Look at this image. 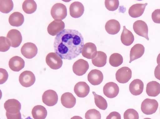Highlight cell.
Here are the masks:
<instances>
[{
    "label": "cell",
    "mask_w": 160,
    "mask_h": 119,
    "mask_svg": "<svg viewBox=\"0 0 160 119\" xmlns=\"http://www.w3.org/2000/svg\"><path fill=\"white\" fill-rule=\"evenodd\" d=\"M84 44L83 37L79 31L64 29L55 37L53 47L61 59L71 60L81 53Z\"/></svg>",
    "instance_id": "obj_1"
},
{
    "label": "cell",
    "mask_w": 160,
    "mask_h": 119,
    "mask_svg": "<svg viewBox=\"0 0 160 119\" xmlns=\"http://www.w3.org/2000/svg\"><path fill=\"white\" fill-rule=\"evenodd\" d=\"M158 104L157 100L154 99L146 98L142 102L141 110L146 115H151L157 111Z\"/></svg>",
    "instance_id": "obj_2"
},
{
    "label": "cell",
    "mask_w": 160,
    "mask_h": 119,
    "mask_svg": "<svg viewBox=\"0 0 160 119\" xmlns=\"http://www.w3.org/2000/svg\"><path fill=\"white\" fill-rule=\"evenodd\" d=\"M51 14L55 20L64 19L67 14L66 6L62 3H58L55 4L51 9Z\"/></svg>",
    "instance_id": "obj_3"
},
{
    "label": "cell",
    "mask_w": 160,
    "mask_h": 119,
    "mask_svg": "<svg viewBox=\"0 0 160 119\" xmlns=\"http://www.w3.org/2000/svg\"><path fill=\"white\" fill-rule=\"evenodd\" d=\"M46 62L47 65L53 69H60L63 64L61 58L54 52H50L47 55Z\"/></svg>",
    "instance_id": "obj_4"
},
{
    "label": "cell",
    "mask_w": 160,
    "mask_h": 119,
    "mask_svg": "<svg viewBox=\"0 0 160 119\" xmlns=\"http://www.w3.org/2000/svg\"><path fill=\"white\" fill-rule=\"evenodd\" d=\"M6 38L9 42L11 46L14 48L18 47L22 40V37L20 32L15 29L11 30L8 32Z\"/></svg>",
    "instance_id": "obj_5"
},
{
    "label": "cell",
    "mask_w": 160,
    "mask_h": 119,
    "mask_svg": "<svg viewBox=\"0 0 160 119\" xmlns=\"http://www.w3.org/2000/svg\"><path fill=\"white\" fill-rule=\"evenodd\" d=\"M19 80L23 87H28L32 86L35 81V77L33 73L30 71L26 70L20 75Z\"/></svg>",
    "instance_id": "obj_6"
},
{
    "label": "cell",
    "mask_w": 160,
    "mask_h": 119,
    "mask_svg": "<svg viewBox=\"0 0 160 119\" xmlns=\"http://www.w3.org/2000/svg\"><path fill=\"white\" fill-rule=\"evenodd\" d=\"M132 72L131 69L127 67H123L116 72L115 76L117 80L119 83H125L131 79Z\"/></svg>",
    "instance_id": "obj_7"
},
{
    "label": "cell",
    "mask_w": 160,
    "mask_h": 119,
    "mask_svg": "<svg viewBox=\"0 0 160 119\" xmlns=\"http://www.w3.org/2000/svg\"><path fill=\"white\" fill-rule=\"evenodd\" d=\"M21 51L26 58L31 59L34 57L38 53V48L36 45L32 42L25 43L22 47Z\"/></svg>",
    "instance_id": "obj_8"
},
{
    "label": "cell",
    "mask_w": 160,
    "mask_h": 119,
    "mask_svg": "<svg viewBox=\"0 0 160 119\" xmlns=\"http://www.w3.org/2000/svg\"><path fill=\"white\" fill-rule=\"evenodd\" d=\"M133 28L135 33L138 35L149 40L148 36V28L147 24L141 20H138L133 23Z\"/></svg>",
    "instance_id": "obj_9"
},
{
    "label": "cell",
    "mask_w": 160,
    "mask_h": 119,
    "mask_svg": "<svg viewBox=\"0 0 160 119\" xmlns=\"http://www.w3.org/2000/svg\"><path fill=\"white\" fill-rule=\"evenodd\" d=\"M58 95L56 92L51 89L44 92L42 97L43 103L48 106L55 105L58 102Z\"/></svg>",
    "instance_id": "obj_10"
},
{
    "label": "cell",
    "mask_w": 160,
    "mask_h": 119,
    "mask_svg": "<svg viewBox=\"0 0 160 119\" xmlns=\"http://www.w3.org/2000/svg\"><path fill=\"white\" fill-rule=\"evenodd\" d=\"M89 68L88 62L82 59H80L75 61L72 66L73 73L79 76L85 74Z\"/></svg>",
    "instance_id": "obj_11"
},
{
    "label": "cell",
    "mask_w": 160,
    "mask_h": 119,
    "mask_svg": "<svg viewBox=\"0 0 160 119\" xmlns=\"http://www.w3.org/2000/svg\"><path fill=\"white\" fill-rule=\"evenodd\" d=\"M64 23L60 20H55L51 22L47 27L48 33L51 35H57L64 30Z\"/></svg>",
    "instance_id": "obj_12"
},
{
    "label": "cell",
    "mask_w": 160,
    "mask_h": 119,
    "mask_svg": "<svg viewBox=\"0 0 160 119\" xmlns=\"http://www.w3.org/2000/svg\"><path fill=\"white\" fill-rule=\"evenodd\" d=\"M119 92L118 85L113 82L106 83L103 87V93L104 95L109 98H113L116 97Z\"/></svg>",
    "instance_id": "obj_13"
},
{
    "label": "cell",
    "mask_w": 160,
    "mask_h": 119,
    "mask_svg": "<svg viewBox=\"0 0 160 119\" xmlns=\"http://www.w3.org/2000/svg\"><path fill=\"white\" fill-rule=\"evenodd\" d=\"M6 112L11 114H16L20 112L21 104L18 100L14 99L7 100L4 104Z\"/></svg>",
    "instance_id": "obj_14"
},
{
    "label": "cell",
    "mask_w": 160,
    "mask_h": 119,
    "mask_svg": "<svg viewBox=\"0 0 160 119\" xmlns=\"http://www.w3.org/2000/svg\"><path fill=\"white\" fill-rule=\"evenodd\" d=\"M97 52V47L95 44L92 43L88 42L83 45L82 54L85 58L92 59L95 56Z\"/></svg>",
    "instance_id": "obj_15"
},
{
    "label": "cell",
    "mask_w": 160,
    "mask_h": 119,
    "mask_svg": "<svg viewBox=\"0 0 160 119\" xmlns=\"http://www.w3.org/2000/svg\"><path fill=\"white\" fill-rule=\"evenodd\" d=\"M103 79L102 72L97 69L91 70L88 75V80L92 85H97L100 84Z\"/></svg>",
    "instance_id": "obj_16"
},
{
    "label": "cell",
    "mask_w": 160,
    "mask_h": 119,
    "mask_svg": "<svg viewBox=\"0 0 160 119\" xmlns=\"http://www.w3.org/2000/svg\"><path fill=\"white\" fill-rule=\"evenodd\" d=\"M84 8L83 5L79 2H74L72 3L69 7L70 16L74 18L81 17L83 14Z\"/></svg>",
    "instance_id": "obj_17"
},
{
    "label": "cell",
    "mask_w": 160,
    "mask_h": 119,
    "mask_svg": "<svg viewBox=\"0 0 160 119\" xmlns=\"http://www.w3.org/2000/svg\"><path fill=\"white\" fill-rule=\"evenodd\" d=\"M74 91L78 97L83 98L86 97L89 94L90 88L85 82H79L75 85Z\"/></svg>",
    "instance_id": "obj_18"
},
{
    "label": "cell",
    "mask_w": 160,
    "mask_h": 119,
    "mask_svg": "<svg viewBox=\"0 0 160 119\" xmlns=\"http://www.w3.org/2000/svg\"><path fill=\"white\" fill-rule=\"evenodd\" d=\"M9 66L12 71L18 72L24 68L25 62L21 57L15 56L11 58L9 61Z\"/></svg>",
    "instance_id": "obj_19"
},
{
    "label": "cell",
    "mask_w": 160,
    "mask_h": 119,
    "mask_svg": "<svg viewBox=\"0 0 160 119\" xmlns=\"http://www.w3.org/2000/svg\"><path fill=\"white\" fill-rule=\"evenodd\" d=\"M148 3H137L130 7L128 10L129 15L132 17L137 18L141 16L143 13Z\"/></svg>",
    "instance_id": "obj_20"
},
{
    "label": "cell",
    "mask_w": 160,
    "mask_h": 119,
    "mask_svg": "<svg viewBox=\"0 0 160 119\" xmlns=\"http://www.w3.org/2000/svg\"><path fill=\"white\" fill-rule=\"evenodd\" d=\"M144 51L145 48L142 45L137 44L134 45L130 51L129 63H130L133 61L140 58L143 55Z\"/></svg>",
    "instance_id": "obj_21"
},
{
    "label": "cell",
    "mask_w": 160,
    "mask_h": 119,
    "mask_svg": "<svg viewBox=\"0 0 160 119\" xmlns=\"http://www.w3.org/2000/svg\"><path fill=\"white\" fill-rule=\"evenodd\" d=\"M143 88L144 84L142 81L136 79L133 80L130 84L129 90L132 94L137 96L142 93Z\"/></svg>",
    "instance_id": "obj_22"
},
{
    "label": "cell",
    "mask_w": 160,
    "mask_h": 119,
    "mask_svg": "<svg viewBox=\"0 0 160 119\" xmlns=\"http://www.w3.org/2000/svg\"><path fill=\"white\" fill-rule=\"evenodd\" d=\"M61 102L65 107L70 108L73 107L76 104V99L73 95L69 92L63 94L61 98Z\"/></svg>",
    "instance_id": "obj_23"
},
{
    "label": "cell",
    "mask_w": 160,
    "mask_h": 119,
    "mask_svg": "<svg viewBox=\"0 0 160 119\" xmlns=\"http://www.w3.org/2000/svg\"><path fill=\"white\" fill-rule=\"evenodd\" d=\"M147 95L150 97H155L160 93V84L156 81H151L148 83L146 88Z\"/></svg>",
    "instance_id": "obj_24"
},
{
    "label": "cell",
    "mask_w": 160,
    "mask_h": 119,
    "mask_svg": "<svg viewBox=\"0 0 160 119\" xmlns=\"http://www.w3.org/2000/svg\"><path fill=\"white\" fill-rule=\"evenodd\" d=\"M119 22L115 19L108 21L105 25V29L106 31L109 34L115 35L118 33L120 29Z\"/></svg>",
    "instance_id": "obj_25"
},
{
    "label": "cell",
    "mask_w": 160,
    "mask_h": 119,
    "mask_svg": "<svg viewBox=\"0 0 160 119\" xmlns=\"http://www.w3.org/2000/svg\"><path fill=\"white\" fill-rule=\"evenodd\" d=\"M8 21L11 26L18 27L21 26L23 23L24 17L20 12H14L9 16Z\"/></svg>",
    "instance_id": "obj_26"
},
{
    "label": "cell",
    "mask_w": 160,
    "mask_h": 119,
    "mask_svg": "<svg viewBox=\"0 0 160 119\" xmlns=\"http://www.w3.org/2000/svg\"><path fill=\"white\" fill-rule=\"evenodd\" d=\"M134 40V36L132 33L127 29L125 26H123L121 36V40L122 43L126 46H129L133 43Z\"/></svg>",
    "instance_id": "obj_27"
},
{
    "label": "cell",
    "mask_w": 160,
    "mask_h": 119,
    "mask_svg": "<svg viewBox=\"0 0 160 119\" xmlns=\"http://www.w3.org/2000/svg\"><path fill=\"white\" fill-rule=\"evenodd\" d=\"M106 54L102 51H98L95 56L92 59L93 64L95 66L101 67L104 66L107 63Z\"/></svg>",
    "instance_id": "obj_28"
},
{
    "label": "cell",
    "mask_w": 160,
    "mask_h": 119,
    "mask_svg": "<svg viewBox=\"0 0 160 119\" xmlns=\"http://www.w3.org/2000/svg\"><path fill=\"white\" fill-rule=\"evenodd\" d=\"M32 114L34 119H45L47 117V112L44 107L38 105L33 108Z\"/></svg>",
    "instance_id": "obj_29"
},
{
    "label": "cell",
    "mask_w": 160,
    "mask_h": 119,
    "mask_svg": "<svg viewBox=\"0 0 160 119\" xmlns=\"http://www.w3.org/2000/svg\"><path fill=\"white\" fill-rule=\"evenodd\" d=\"M37 5L33 0H26L24 1L22 4V8L26 13L31 14L36 11Z\"/></svg>",
    "instance_id": "obj_30"
},
{
    "label": "cell",
    "mask_w": 160,
    "mask_h": 119,
    "mask_svg": "<svg viewBox=\"0 0 160 119\" xmlns=\"http://www.w3.org/2000/svg\"><path fill=\"white\" fill-rule=\"evenodd\" d=\"M92 93L94 96V102L96 106L100 109L106 110L108 107L106 99L102 96L97 94L94 92H92Z\"/></svg>",
    "instance_id": "obj_31"
},
{
    "label": "cell",
    "mask_w": 160,
    "mask_h": 119,
    "mask_svg": "<svg viewBox=\"0 0 160 119\" xmlns=\"http://www.w3.org/2000/svg\"><path fill=\"white\" fill-rule=\"evenodd\" d=\"M13 3L11 0H0V11L4 13H8L13 9Z\"/></svg>",
    "instance_id": "obj_32"
},
{
    "label": "cell",
    "mask_w": 160,
    "mask_h": 119,
    "mask_svg": "<svg viewBox=\"0 0 160 119\" xmlns=\"http://www.w3.org/2000/svg\"><path fill=\"white\" fill-rule=\"evenodd\" d=\"M123 58L121 55L118 53H114L110 56L109 59L110 64L114 67H118L123 63Z\"/></svg>",
    "instance_id": "obj_33"
},
{
    "label": "cell",
    "mask_w": 160,
    "mask_h": 119,
    "mask_svg": "<svg viewBox=\"0 0 160 119\" xmlns=\"http://www.w3.org/2000/svg\"><path fill=\"white\" fill-rule=\"evenodd\" d=\"M86 119H101V115L97 110L92 109L89 110L85 113Z\"/></svg>",
    "instance_id": "obj_34"
},
{
    "label": "cell",
    "mask_w": 160,
    "mask_h": 119,
    "mask_svg": "<svg viewBox=\"0 0 160 119\" xmlns=\"http://www.w3.org/2000/svg\"><path fill=\"white\" fill-rule=\"evenodd\" d=\"M105 5L106 8L110 11H114L117 10L119 5L118 0H106Z\"/></svg>",
    "instance_id": "obj_35"
},
{
    "label": "cell",
    "mask_w": 160,
    "mask_h": 119,
    "mask_svg": "<svg viewBox=\"0 0 160 119\" xmlns=\"http://www.w3.org/2000/svg\"><path fill=\"white\" fill-rule=\"evenodd\" d=\"M123 117L124 119H139V115L135 109L130 108L125 112Z\"/></svg>",
    "instance_id": "obj_36"
},
{
    "label": "cell",
    "mask_w": 160,
    "mask_h": 119,
    "mask_svg": "<svg viewBox=\"0 0 160 119\" xmlns=\"http://www.w3.org/2000/svg\"><path fill=\"white\" fill-rule=\"evenodd\" d=\"M10 44L7 38L4 36L0 37V51L5 52L10 48Z\"/></svg>",
    "instance_id": "obj_37"
},
{
    "label": "cell",
    "mask_w": 160,
    "mask_h": 119,
    "mask_svg": "<svg viewBox=\"0 0 160 119\" xmlns=\"http://www.w3.org/2000/svg\"><path fill=\"white\" fill-rule=\"evenodd\" d=\"M0 84L4 83L7 80L8 74L7 71L2 68L0 69Z\"/></svg>",
    "instance_id": "obj_38"
},
{
    "label": "cell",
    "mask_w": 160,
    "mask_h": 119,
    "mask_svg": "<svg viewBox=\"0 0 160 119\" xmlns=\"http://www.w3.org/2000/svg\"><path fill=\"white\" fill-rule=\"evenodd\" d=\"M152 18L155 23H160V9H156L152 12Z\"/></svg>",
    "instance_id": "obj_39"
},
{
    "label": "cell",
    "mask_w": 160,
    "mask_h": 119,
    "mask_svg": "<svg viewBox=\"0 0 160 119\" xmlns=\"http://www.w3.org/2000/svg\"><path fill=\"white\" fill-rule=\"evenodd\" d=\"M6 115L7 119H21L20 112L16 114H11L6 112Z\"/></svg>",
    "instance_id": "obj_40"
},
{
    "label": "cell",
    "mask_w": 160,
    "mask_h": 119,
    "mask_svg": "<svg viewBox=\"0 0 160 119\" xmlns=\"http://www.w3.org/2000/svg\"><path fill=\"white\" fill-rule=\"evenodd\" d=\"M106 119H121V116L118 112H112L107 116Z\"/></svg>",
    "instance_id": "obj_41"
},
{
    "label": "cell",
    "mask_w": 160,
    "mask_h": 119,
    "mask_svg": "<svg viewBox=\"0 0 160 119\" xmlns=\"http://www.w3.org/2000/svg\"><path fill=\"white\" fill-rule=\"evenodd\" d=\"M154 73L155 78L160 80V65H158L156 66Z\"/></svg>",
    "instance_id": "obj_42"
},
{
    "label": "cell",
    "mask_w": 160,
    "mask_h": 119,
    "mask_svg": "<svg viewBox=\"0 0 160 119\" xmlns=\"http://www.w3.org/2000/svg\"><path fill=\"white\" fill-rule=\"evenodd\" d=\"M157 62L158 65H160V53L158 55L157 58Z\"/></svg>",
    "instance_id": "obj_43"
},
{
    "label": "cell",
    "mask_w": 160,
    "mask_h": 119,
    "mask_svg": "<svg viewBox=\"0 0 160 119\" xmlns=\"http://www.w3.org/2000/svg\"><path fill=\"white\" fill-rule=\"evenodd\" d=\"M70 119H83L81 117L78 116H75L73 117H72Z\"/></svg>",
    "instance_id": "obj_44"
},
{
    "label": "cell",
    "mask_w": 160,
    "mask_h": 119,
    "mask_svg": "<svg viewBox=\"0 0 160 119\" xmlns=\"http://www.w3.org/2000/svg\"><path fill=\"white\" fill-rule=\"evenodd\" d=\"M143 119H151L149 118H144Z\"/></svg>",
    "instance_id": "obj_45"
}]
</instances>
